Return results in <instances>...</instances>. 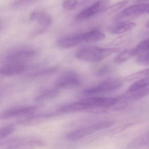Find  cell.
Returning <instances> with one entry per match:
<instances>
[{"instance_id": "obj_7", "label": "cell", "mask_w": 149, "mask_h": 149, "mask_svg": "<svg viewBox=\"0 0 149 149\" xmlns=\"http://www.w3.org/2000/svg\"><path fill=\"white\" fill-rule=\"evenodd\" d=\"M109 3V0H99L79 13L76 15L75 18L77 20H85L96 14L102 13L108 8Z\"/></svg>"}, {"instance_id": "obj_24", "label": "cell", "mask_w": 149, "mask_h": 149, "mask_svg": "<svg viewBox=\"0 0 149 149\" xmlns=\"http://www.w3.org/2000/svg\"><path fill=\"white\" fill-rule=\"evenodd\" d=\"M137 63L143 65H149V52L138 55L136 58Z\"/></svg>"}, {"instance_id": "obj_9", "label": "cell", "mask_w": 149, "mask_h": 149, "mask_svg": "<svg viewBox=\"0 0 149 149\" xmlns=\"http://www.w3.org/2000/svg\"><path fill=\"white\" fill-rule=\"evenodd\" d=\"M38 109L36 106L18 107L5 110L1 115V119H5L20 116L29 114L35 112Z\"/></svg>"}, {"instance_id": "obj_12", "label": "cell", "mask_w": 149, "mask_h": 149, "mask_svg": "<svg viewBox=\"0 0 149 149\" xmlns=\"http://www.w3.org/2000/svg\"><path fill=\"white\" fill-rule=\"evenodd\" d=\"M149 95V86L132 92H127L123 95L118 98L119 100L134 101L142 99Z\"/></svg>"}, {"instance_id": "obj_11", "label": "cell", "mask_w": 149, "mask_h": 149, "mask_svg": "<svg viewBox=\"0 0 149 149\" xmlns=\"http://www.w3.org/2000/svg\"><path fill=\"white\" fill-rule=\"evenodd\" d=\"M26 68L24 63H8L1 68L0 73L3 76L9 77L21 74L25 70Z\"/></svg>"}, {"instance_id": "obj_19", "label": "cell", "mask_w": 149, "mask_h": 149, "mask_svg": "<svg viewBox=\"0 0 149 149\" xmlns=\"http://www.w3.org/2000/svg\"><path fill=\"white\" fill-rule=\"evenodd\" d=\"M149 86V76L142 78L133 83L127 90V92H132L141 88Z\"/></svg>"}, {"instance_id": "obj_17", "label": "cell", "mask_w": 149, "mask_h": 149, "mask_svg": "<svg viewBox=\"0 0 149 149\" xmlns=\"http://www.w3.org/2000/svg\"><path fill=\"white\" fill-rule=\"evenodd\" d=\"M136 56L135 48L128 49L122 52L115 58L114 62L117 64H121L129 60L133 57Z\"/></svg>"}, {"instance_id": "obj_20", "label": "cell", "mask_w": 149, "mask_h": 149, "mask_svg": "<svg viewBox=\"0 0 149 149\" xmlns=\"http://www.w3.org/2000/svg\"><path fill=\"white\" fill-rule=\"evenodd\" d=\"M128 2L129 1L127 0L122 1L120 2L115 3L114 5H113L111 7H108L106 9L104 10L103 12H107V13H108V14H112L116 13L117 11H119L122 9L125 6H127L128 3Z\"/></svg>"}, {"instance_id": "obj_10", "label": "cell", "mask_w": 149, "mask_h": 149, "mask_svg": "<svg viewBox=\"0 0 149 149\" xmlns=\"http://www.w3.org/2000/svg\"><path fill=\"white\" fill-rule=\"evenodd\" d=\"M84 42V34H74L61 38L57 42L59 47L68 49Z\"/></svg>"}, {"instance_id": "obj_26", "label": "cell", "mask_w": 149, "mask_h": 149, "mask_svg": "<svg viewBox=\"0 0 149 149\" xmlns=\"http://www.w3.org/2000/svg\"><path fill=\"white\" fill-rule=\"evenodd\" d=\"M77 3V0H64L62 3V6L65 9L70 10L74 8Z\"/></svg>"}, {"instance_id": "obj_13", "label": "cell", "mask_w": 149, "mask_h": 149, "mask_svg": "<svg viewBox=\"0 0 149 149\" xmlns=\"http://www.w3.org/2000/svg\"><path fill=\"white\" fill-rule=\"evenodd\" d=\"M89 106L82 101L70 103L60 108L59 112L61 113H76L90 109Z\"/></svg>"}, {"instance_id": "obj_3", "label": "cell", "mask_w": 149, "mask_h": 149, "mask_svg": "<svg viewBox=\"0 0 149 149\" xmlns=\"http://www.w3.org/2000/svg\"><path fill=\"white\" fill-rule=\"evenodd\" d=\"M123 83V81L120 79H108L94 86L85 89L83 91L82 94L85 95H91L109 92L120 87Z\"/></svg>"}, {"instance_id": "obj_29", "label": "cell", "mask_w": 149, "mask_h": 149, "mask_svg": "<svg viewBox=\"0 0 149 149\" xmlns=\"http://www.w3.org/2000/svg\"><path fill=\"white\" fill-rule=\"evenodd\" d=\"M138 1H148L149 0H137Z\"/></svg>"}, {"instance_id": "obj_25", "label": "cell", "mask_w": 149, "mask_h": 149, "mask_svg": "<svg viewBox=\"0 0 149 149\" xmlns=\"http://www.w3.org/2000/svg\"><path fill=\"white\" fill-rule=\"evenodd\" d=\"M15 127L14 126L11 125L3 127L0 130V139H2L7 137L9 135L13 133Z\"/></svg>"}, {"instance_id": "obj_27", "label": "cell", "mask_w": 149, "mask_h": 149, "mask_svg": "<svg viewBox=\"0 0 149 149\" xmlns=\"http://www.w3.org/2000/svg\"><path fill=\"white\" fill-rule=\"evenodd\" d=\"M94 0H82V3L83 5L91 3L94 1Z\"/></svg>"}, {"instance_id": "obj_23", "label": "cell", "mask_w": 149, "mask_h": 149, "mask_svg": "<svg viewBox=\"0 0 149 149\" xmlns=\"http://www.w3.org/2000/svg\"><path fill=\"white\" fill-rule=\"evenodd\" d=\"M148 76H149V69L129 75V76H128L127 79V80L129 81H133L134 80L140 79Z\"/></svg>"}, {"instance_id": "obj_21", "label": "cell", "mask_w": 149, "mask_h": 149, "mask_svg": "<svg viewBox=\"0 0 149 149\" xmlns=\"http://www.w3.org/2000/svg\"><path fill=\"white\" fill-rule=\"evenodd\" d=\"M136 55L149 52V38L139 43L135 48Z\"/></svg>"}, {"instance_id": "obj_1", "label": "cell", "mask_w": 149, "mask_h": 149, "mask_svg": "<svg viewBox=\"0 0 149 149\" xmlns=\"http://www.w3.org/2000/svg\"><path fill=\"white\" fill-rule=\"evenodd\" d=\"M119 50L118 48H101L98 47H85L80 49L75 54L80 60L90 62L101 61Z\"/></svg>"}, {"instance_id": "obj_18", "label": "cell", "mask_w": 149, "mask_h": 149, "mask_svg": "<svg viewBox=\"0 0 149 149\" xmlns=\"http://www.w3.org/2000/svg\"><path fill=\"white\" fill-rule=\"evenodd\" d=\"M56 88H50L43 90L36 95L35 101L39 102L55 98L59 95L58 90Z\"/></svg>"}, {"instance_id": "obj_2", "label": "cell", "mask_w": 149, "mask_h": 149, "mask_svg": "<svg viewBox=\"0 0 149 149\" xmlns=\"http://www.w3.org/2000/svg\"><path fill=\"white\" fill-rule=\"evenodd\" d=\"M39 139L29 137H17L5 141L1 146L3 149H35L43 146Z\"/></svg>"}, {"instance_id": "obj_22", "label": "cell", "mask_w": 149, "mask_h": 149, "mask_svg": "<svg viewBox=\"0 0 149 149\" xmlns=\"http://www.w3.org/2000/svg\"><path fill=\"white\" fill-rule=\"evenodd\" d=\"M58 69V67L57 66L55 67H50V68H46L45 69L37 72L35 73H33L31 75V77H37L39 76H44V75H49L51 74H53L54 72H57Z\"/></svg>"}, {"instance_id": "obj_16", "label": "cell", "mask_w": 149, "mask_h": 149, "mask_svg": "<svg viewBox=\"0 0 149 149\" xmlns=\"http://www.w3.org/2000/svg\"><path fill=\"white\" fill-rule=\"evenodd\" d=\"M84 33V43H93L104 40L106 35L99 30H94Z\"/></svg>"}, {"instance_id": "obj_8", "label": "cell", "mask_w": 149, "mask_h": 149, "mask_svg": "<svg viewBox=\"0 0 149 149\" xmlns=\"http://www.w3.org/2000/svg\"><path fill=\"white\" fill-rule=\"evenodd\" d=\"M86 103L91 109L94 108H106L115 105L118 102V98L95 97L81 100Z\"/></svg>"}, {"instance_id": "obj_28", "label": "cell", "mask_w": 149, "mask_h": 149, "mask_svg": "<svg viewBox=\"0 0 149 149\" xmlns=\"http://www.w3.org/2000/svg\"><path fill=\"white\" fill-rule=\"evenodd\" d=\"M146 26L148 27V28H149V21H148L146 24Z\"/></svg>"}, {"instance_id": "obj_4", "label": "cell", "mask_w": 149, "mask_h": 149, "mask_svg": "<svg viewBox=\"0 0 149 149\" xmlns=\"http://www.w3.org/2000/svg\"><path fill=\"white\" fill-rule=\"evenodd\" d=\"M37 53L36 50L32 49H19L8 54L4 60L8 63H24L35 57Z\"/></svg>"}, {"instance_id": "obj_15", "label": "cell", "mask_w": 149, "mask_h": 149, "mask_svg": "<svg viewBox=\"0 0 149 149\" xmlns=\"http://www.w3.org/2000/svg\"><path fill=\"white\" fill-rule=\"evenodd\" d=\"M30 18L43 26H47L52 22L51 17L47 13L41 11H34L31 14Z\"/></svg>"}, {"instance_id": "obj_14", "label": "cell", "mask_w": 149, "mask_h": 149, "mask_svg": "<svg viewBox=\"0 0 149 149\" xmlns=\"http://www.w3.org/2000/svg\"><path fill=\"white\" fill-rule=\"evenodd\" d=\"M135 22H123L115 24L108 28L109 33L113 34H122L133 30L136 27Z\"/></svg>"}, {"instance_id": "obj_6", "label": "cell", "mask_w": 149, "mask_h": 149, "mask_svg": "<svg viewBox=\"0 0 149 149\" xmlns=\"http://www.w3.org/2000/svg\"><path fill=\"white\" fill-rule=\"evenodd\" d=\"M148 13H149V3H139L125 8L116 15L115 19L123 20Z\"/></svg>"}, {"instance_id": "obj_5", "label": "cell", "mask_w": 149, "mask_h": 149, "mask_svg": "<svg viewBox=\"0 0 149 149\" xmlns=\"http://www.w3.org/2000/svg\"><path fill=\"white\" fill-rule=\"evenodd\" d=\"M79 77L72 71H66L61 74L55 82L56 88L66 89L76 87L80 85Z\"/></svg>"}]
</instances>
